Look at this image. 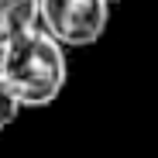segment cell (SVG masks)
Returning <instances> with one entry per match:
<instances>
[{
    "label": "cell",
    "mask_w": 158,
    "mask_h": 158,
    "mask_svg": "<svg viewBox=\"0 0 158 158\" xmlns=\"http://www.w3.org/2000/svg\"><path fill=\"white\" fill-rule=\"evenodd\" d=\"M38 28V0H0V52Z\"/></svg>",
    "instance_id": "3"
},
{
    "label": "cell",
    "mask_w": 158,
    "mask_h": 158,
    "mask_svg": "<svg viewBox=\"0 0 158 158\" xmlns=\"http://www.w3.org/2000/svg\"><path fill=\"white\" fill-rule=\"evenodd\" d=\"M110 0H38V28L62 48H89L103 38Z\"/></svg>",
    "instance_id": "2"
},
{
    "label": "cell",
    "mask_w": 158,
    "mask_h": 158,
    "mask_svg": "<svg viewBox=\"0 0 158 158\" xmlns=\"http://www.w3.org/2000/svg\"><path fill=\"white\" fill-rule=\"evenodd\" d=\"M110 4H120V0H110Z\"/></svg>",
    "instance_id": "5"
},
{
    "label": "cell",
    "mask_w": 158,
    "mask_h": 158,
    "mask_svg": "<svg viewBox=\"0 0 158 158\" xmlns=\"http://www.w3.org/2000/svg\"><path fill=\"white\" fill-rule=\"evenodd\" d=\"M17 114H21V103L14 100V93L7 89V83L0 79V131H7L17 120Z\"/></svg>",
    "instance_id": "4"
},
{
    "label": "cell",
    "mask_w": 158,
    "mask_h": 158,
    "mask_svg": "<svg viewBox=\"0 0 158 158\" xmlns=\"http://www.w3.org/2000/svg\"><path fill=\"white\" fill-rule=\"evenodd\" d=\"M0 79L21 103V110H41L55 103L69 83L65 48L41 28H35L0 52Z\"/></svg>",
    "instance_id": "1"
}]
</instances>
